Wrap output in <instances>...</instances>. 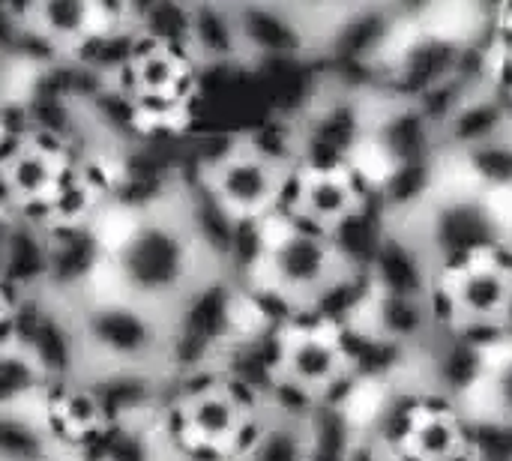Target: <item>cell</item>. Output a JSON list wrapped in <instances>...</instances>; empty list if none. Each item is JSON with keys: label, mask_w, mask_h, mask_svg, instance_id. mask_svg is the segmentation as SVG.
Returning a JSON list of instances; mask_svg holds the SVG:
<instances>
[{"label": "cell", "mask_w": 512, "mask_h": 461, "mask_svg": "<svg viewBox=\"0 0 512 461\" xmlns=\"http://www.w3.org/2000/svg\"><path fill=\"white\" fill-rule=\"evenodd\" d=\"M129 300L177 318V312L222 276L219 249L204 231L192 201L165 192L144 201V222L132 243L111 258Z\"/></svg>", "instance_id": "obj_1"}, {"label": "cell", "mask_w": 512, "mask_h": 461, "mask_svg": "<svg viewBox=\"0 0 512 461\" xmlns=\"http://www.w3.org/2000/svg\"><path fill=\"white\" fill-rule=\"evenodd\" d=\"M75 378L114 372H174V318L159 315L135 300L75 309Z\"/></svg>", "instance_id": "obj_2"}, {"label": "cell", "mask_w": 512, "mask_h": 461, "mask_svg": "<svg viewBox=\"0 0 512 461\" xmlns=\"http://www.w3.org/2000/svg\"><path fill=\"white\" fill-rule=\"evenodd\" d=\"M291 171L258 156L243 135L216 150L201 168V189L210 210L231 228H246L285 207Z\"/></svg>", "instance_id": "obj_3"}, {"label": "cell", "mask_w": 512, "mask_h": 461, "mask_svg": "<svg viewBox=\"0 0 512 461\" xmlns=\"http://www.w3.org/2000/svg\"><path fill=\"white\" fill-rule=\"evenodd\" d=\"M273 351V378L318 402H330L354 375L345 327L324 318L282 321L273 336Z\"/></svg>", "instance_id": "obj_4"}, {"label": "cell", "mask_w": 512, "mask_h": 461, "mask_svg": "<svg viewBox=\"0 0 512 461\" xmlns=\"http://www.w3.org/2000/svg\"><path fill=\"white\" fill-rule=\"evenodd\" d=\"M369 201L372 195H366V189L357 183L348 165L294 168L288 177L285 210L297 222L324 234H333L354 213H360Z\"/></svg>", "instance_id": "obj_5"}, {"label": "cell", "mask_w": 512, "mask_h": 461, "mask_svg": "<svg viewBox=\"0 0 512 461\" xmlns=\"http://www.w3.org/2000/svg\"><path fill=\"white\" fill-rule=\"evenodd\" d=\"M243 48L249 63L261 60H297L312 54V42L297 6L243 3L237 6Z\"/></svg>", "instance_id": "obj_6"}, {"label": "cell", "mask_w": 512, "mask_h": 461, "mask_svg": "<svg viewBox=\"0 0 512 461\" xmlns=\"http://www.w3.org/2000/svg\"><path fill=\"white\" fill-rule=\"evenodd\" d=\"M512 132V102L495 90L468 93L456 111L438 129L441 150L450 153H474Z\"/></svg>", "instance_id": "obj_7"}, {"label": "cell", "mask_w": 512, "mask_h": 461, "mask_svg": "<svg viewBox=\"0 0 512 461\" xmlns=\"http://www.w3.org/2000/svg\"><path fill=\"white\" fill-rule=\"evenodd\" d=\"M186 51L192 60L204 66H237L249 63L243 48V33L237 21V6L225 3H192L189 6V30Z\"/></svg>", "instance_id": "obj_8"}, {"label": "cell", "mask_w": 512, "mask_h": 461, "mask_svg": "<svg viewBox=\"0 0 512 461\" xmlns=\"http://www.w3.org/2000/svg\"><path fill=\"white\" fill-rule=\"evenodd\" d=\"M51 384L54 378L27 348L18 342L0 345V414H21Z\"/></svg>", "instance_id": "obj_9"}, {"label": "cell", "mask_w": 512, "mask_h": 461, "mask_svg": "<svg viewBox=\"0 0 512 461\" xmlns=\"http://www.w3.org/2000/svg\"><path fill=\"white\" fill-rule=\"evenodd\" d=\"M483 366H486V378L471 390V393H483L486 399V411L480 417H498L512 423V339L504 336L495 345H489L483 351Z\"/></svg>", "instance_id": "obj_10"}, {"label": "cell", "mask_w": 512, "mask_h": 461, "mask_svg": "<svg viewBox=\"0 0 512 461\" xmlns=\"http://www.w3.org/2000/svg\"><path fill=\"white\" fill-rule=\"evenodd\" d=\"M15 228H18V216L0 198V282H3V270H6V258H9V246H12Z\"/></svg>", "instance_id": "obj_11"}]
</instances>
